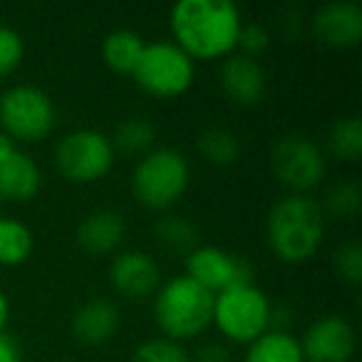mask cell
Returning <instances> with one entry per match:
<instances>
[{
  "label": "cell",
  "instance_id": "1f68e13d",
  "mask_svg": "<svg viewBox=\"0 0 362 362\" xmlns=\"http://www.w3.org/2000/svg\"><path fill=\"white\" fill-rule=\"evenodd\" d=\"M8 317H11V300L3 291H0V335L6 332V325H8Z\"/></svg>",
  "mask_w": 362,
  "mask_h": 362
},
{
  "label": "cell",
  "instance_id": "484cf974",
  "mask_svg": "<svg viewBox=\"0 0 362 362\" xmlns=\"http://www.w3.org/2000/svg\"><path fill=\"white\" fill-rule=\"evenodd\" d=\"M362 192L355 181H335L325 192V209L332 216L350 218L360 211Z\"/></svg>",
  "mask_w": 362,
  "mask_h": 362
},
{
  "label": "cell",
  "instance_id": "83f0119b",
  "mask_svg": "<svg viewBox=\"0 0 362 362\" xmlns=\"http://www.w3.org/2000/svg\"><path fill=\"white\" fill-rule=\"evenodd\" d=\"M332 268L335 273L350 286H357L362 281V248L360 243L350 241L342 243V246L335 248L332 253Z\"/></svg>",
  "mask_w": 362,
  "mask_h": 362
},
{
  "label": "cell",
  "instance_id": "cb8c5ba5",
  "mask_svg": "<svg viewBox=\"0 0 362 362\" xmlns=\"http://www.w3.org/2000/svg\"><path fill=\"white\" fill-rule=\"evenodd\" d=\"M154 236L161 246L169 248V251H174V253H192L194 248L199 246L197 226H194L187 216H176V214L156 221Z\"/></svg>",
  "mask_w": 362,
  "mask_h": 362
},
{
  "label": "cell",
  "instance_id": "f1b7e54d",
  "mask_svg": "<svg viewBox=\"0 0 362 362\" xmlns=\"http://www.w3.org/2000/svg\"><path fill=\"white\" fill-rule=\"evenodd\" d=\"M268 45H271V33H268L266 25H261V23H243L236 40V47L241 55L256 60L258 55H263L268 50Z\"/></svg>",
  "mask_w": 362,
  "mask_h": 362
},
{
  "label": "cell",
  "instance_id": "ac0fdd59",
  "mask_svg": "<svg viewBox=\"0 0 362 362\" xmlns=\"http://www.w3.org/2000/svg\"><path fill=\"white\" fill-rule=\"evenodd\" d=\"M243 362H305L303 360L300 340L281 327H271L248 342V350Z\"/></svg>",
  "mask_w": 362,
  "mask_h": 362
},
{
  "label": "cell",
  "instance_id": "277c9868",
  "mask_svg": "<svg viewBox=\"0 0 362 362\" xmlns=\"http://www.w3.org/2000/svg\"><path fill=\"white\" fill-rule=\"evenodd\" d=\"M192 181L189 159L174 146H156L139 156L132 171V192L146 209H169L176 204Z\"/></svg>",
  "mask_w": 362,
  "mask_h": 362
},
{
  "label": "cell",
  "instance_id": "7a4b0ae2",
  "mask_svg": "<svg viewBox=\"0 0 362 362\" xmlns=\"http://www.w3.org/2000/svg\"><path fill=\"white\" fill-rule=\"evenodd\" d=\"M325 233L322 206L308 194L278 199L266 216V238L283 263H303L317 253Z\"/></svg>",
  "mask_w": 362,
  "mask_h": 362
},
{
  "label": "cell",
  "instance_id": "9c48e42d",
  "mask_svg": "<svg viewBox=\"0 0 362 362\" xmlns=\"http://www.w3.org/2000/svg\"><path fill=\"white\" fill-rule=\"evenodd\" d=\"M271 169L283 187L293 194H308L325 176V154L313 139L303 134H286L271 151Z\"/></svg>",
  "mask_w": 362,
  "mask_h": 362
},
{
  "label": "cell",
  "instance_id": "f546056e",
  "mask_svg": "<svg viewBox=\"0 0 362 362\" xmlns=\"http://www.w3.org/2000/svg\"><path fill=\"white\" fill-rule=\"evenodd\" d=\"M192 362H228V350L221 342H206L197 350V357Z\"/></svg>",
  "mask_w": 362,
  "mask_h": 362
},
{
  "label": "cell",
  "instance_id": "7402d4cb",
  "mask_svg": "<svg viewBox=\"0 0 362 362\" xmlns=\"http://www.w3.org/2000/svg\"><path fill=\"white\" fill-rule=\"evenodd\" d=\"M154 139H156L154 127L144 117L122 119L115 129V136H110L115 151H124L129 156H144L146 151L154 149Z\"/></svg>",
  "mask_w": 362,
  "mask_h": 362
},
{
  "label": "cell",
  "instance_id": "44dd1931",
  "mask_svg": "<svg viewBox=\"0 0 362 362\" xmlns=\"http://www.w3.org/2000/svg\"><path fill=\"white\" fill-rule=\"evenodd\" d=\"M35 238L25 221L0 216V266H21L30 258Z\"/></svg>",
  "mask_w": 362,
  "mask_h": 362
},
{
  "label": "cell",
  "instance_id": "6da1fadb",
  "mask_svg": "<svg viewBox=\"0 0 362 362\" xmlns=\"http://www.w3.org/2000/svg\"><path fill=\"white\" fill-rule=\"evenodd\" d=\"M174 42L192 60H218L236 50L243 21L231 0H179L171 8Z\"/></svg>",
  "mask_w": 362,
  "mask_h": 362
},
{
  "label": "cell",
  "instance_id": "7c38bea8",
  "mask_svg": "<svg viewBox=\"0 0 362 362\" xmlns=\"http://www.w3.org/2000/svg\"><path fill=\"white\" fill-rule=\"evenodd\" d=\"M110 283L119 296L129 300H144L161 286L159 263L144 251H119L110 263Z\"/></svg>",
  "mask_w": 362,
  "mask_h": 362
},
{
  "label": "cell",
  "instance_id": "2e32d148",
  "mask_svg": "<svg viewBox=\"0 0 362 362\" xmlns=\"http://www.w3.org/2000/svg\"><path fill=\"white\" fill-rule=\"evenodd\" d=\"M127 233L124 216L115 209H95L77 226V246L90 256H110L122 246Z\"/></svg>",
  "mask_w": 362,
  "mask_h": 362
},
{
  "label": "cell",
  "instance_id": "8fae6325",
  "mask_svg": "<svg viewBox=\"0 0 362 362\" xmlns=\"http://www.w3.org/2000/svg\"><path fill=\"white\" fill-rule=\"evenodd\" d=\"M305 362H350L355 355V330L342 315H320L308 325L300 340Z\"/></svg>",
  "mask_w": 362,
  "mask_h": 362
},
{
  "label": "cell",
  "instance_id": "d4e9b609",
  "mask_svg": "<svg viewBox=\"0 0 362 362\" xmlns=\"http://www.w3.org/2000/svg\"><path fill=\"white\" fill-rule=\"evenodd\" d=\"M132 362H192V355L184 342L169 340V337H151L136 347Z\"/></svg>",
  "mask_w": 362,
  "mask_h": 362
},
{
  "label": "cell",
  "instance_id": "3957f363",
  "mask_svg": "<svg viewBox=\"0 0 362 362\" xmlns=\"http://www.w3.org/2000/svg\"><path fill=\"white\" fill-rule=\"evenodd\" d=\"M214 317V293L184 273L161 283L154 293V320L164 337L176 342L199 337Z\"/></svg>",
  "mask_w": 362,
  "mask_h": 362
},
{
  "label": "cell",
  "instance_id": "4dcf8cb0",
  "mask_svg": "<svg viewBox=\"0 0 362 362\" xmlns=\"http://www.w3.org/2000/svg\"><path fill=\"white\" fill-rule=\"evenodd\" d=\"M0 362H23L21 345H18L16 337H11L8 332L0 335Z\"/></svg>",
  "mask_w": 362,
  "mask_h": 362
},
{
  "label": "cell",
  "instance_id": "9a60e30c",
  "mask_svg": "<svg viewBox=\"0 0 362 362\" xmlns=\"http://www.w3.org/2000/svg\"><path fill=\"white\" fill-rule=\"evenodd\" d=\"M221 90L233 105L253 107L263 100L268 90V75L263 65L253 57H246L241 52H231L223 57L221 70H218Z\"/></svg>",
  "mask_w": 362,
  "mask_h": 362
},
{
  "label": "cell",
  "instance_id": "ffe728a7",
  "mask_svg": "<svg viewBox=\"0 0 362 362\" xmlns=\"http://www.w3.org/2000/svg\"><path fill=\"white\" fill-rule=\"evenodd\" d=\"M197 149L209 164L214 166H231L238 161L243 151L241 136L228 127H209L197 139Z\"/></svg>",
  "mask_w": 362,
  "mask_h": 362
},
{
  "label": "cell",
  "instance_id": "30bf717a",
  "mask_svg": "<svg viewBox=\"0 0 362 362\" xmlns=\"http://www.w3.org/2000/svg\"><path fill=\"white\" fill-rule=\"evenodd\" d=\"M187 276L216 296L233 286L253 283V268L246 256L221 246H197L187 253Z\"/></svg>",
  "mask_w": 362,
  "mask_h": 362
},
{
  "label": "cell",
  "instance_id": "8992f818",
  "mask_svg": "<svg viewBox=\"0 0 362 362\" xmlns=\"http://www.w3.org/2000/svg\"><path fill=\"white\" fill-rule=\"evenodd\" d=\"M194 60L181 50L174 40L146 42L139 62H136L134 82L151 97H179L194 85Z\"/></svg>",
  "mask_w": 362,
  "mask_h": 362
},
{
  "label": "cell",
  "instance_id": "d6986e66",
  "mask_svg": "<svg viewBox=\"0 0 362 362\" xmlns=\"http://www.w3.org/2000/svg\"><path fill=\"white\" fill-rule=\"evenodd\" d=\"M144 45L146 42L139 33L129 30V28H117V30L107 33L102 40V60L119 75H132L144 52Z\"/></svg>",
  "mask_w": 362,
  "mask_h": 362
},
{
  "label": "cell",
  "instance_id": "52a82bcc",
  "mask_svg": "<svg viewBox=\"0 0 362 362\" xmlns=\"http://www.w3.org/2000/svg\"><path fill=\"white\" fill-rule=\"evenodd\" d=\"M55 102L37 85H13L0 95V127L13 141H37L52 132Z\"/></svg>",
  "mask_w": 362,
  "mask_h": 362
},
{
  "label": "cell",
  "instance_id": "5bb4252c",
  "mask_svg": "<svg viewBox=\"0 0 362 362\" xmlns=\"http://www.w3.org/2000/svg\"><path fill=\"white\" fill-rule=\"evenodd\" d=\"M313 35L327 47L347 50L362 40V8L352 0H332L313 16Z\"/></svg>",
  "mask_w": 362,
  "mask_h": 362
},
{
  "label": "cell",
  "instance_id": "4fadbf2b",
  "mask_svg": "<svg viewBox=\"0 0 362 362\" xmlns=\"http://www.w3.org/2000/svg\"><path fill=\"white\" fill-rule=\"evenodd\" d=\"M42 176L35 159L18 149L8 134L0 132V199L30 202L40 192Z\"/></svg>",
  "mask_w": 362,
  "mask_h": 362
},
{
  "label": "cell",
  "instance_id": "5b68a950",
  "mask_svg": "<svg viewBox=\"0 0 362 362\" xmlns=\"http://www.w3.org/2000/svg\"><path fill=\"white\" fill-rule=\"evenodd\" d=\"M273 303L256 283H243L214 296L211 325L231 342H253L271 330Z\"/></svg>",
  "mask_w": 362,
  "mask_h": 362
},
{
  "label": "cell",
  "instance_id": "603a6c76",
  "mask_svg": "<svg viewBox=\"0 0 362 362\" xmlns=\"http://www.w3.org/2000/svg\"><path fill=\"white\" fill-rule=\"evenodd\" d=\"M327 149L342 161H357L362 154V119L355 115L340 117L327 132Z\"/></svg>",
  "mask_w": 362,
  "mask_h": 362
},
{
  "label": "cell",
  "instance_id": "e0dca14e",
  "mask_svg": "<svg viewBox=\"0 0 362 362\" xmlns=\"http://www.w3.org/2000/svg\"><path fill=\"white\" fill-rule=\"evenodd\" d=\"M119 330V310L110 298H90L72 313V335L82 345H102Z\"/></svg>",
  "mask_w": 362,
  "mask_h": 362
},
{
  "label": "cell",
  "instance_id": "ba28073f",
  "mask_svg": "<svg viewBox=\"0 0 362 362\" xmlns=\"http://www.w3.org/2000/svg\"><path fill=\"white\" fill-rule=\"evenodd\" d=\"M115 146L100 129H72L55 144V166L72 184H92L110 174L115 164Z\"/></svg>",
  "mask_w": 362,
  "mask_h": 362
},
{
  "label": "cell",
  "instance_id": "4316f807",
  "mask_svg": "<svg viewBox=\"0 0 362 362\" xmlns=\"http://www.w3.org/2000/svg\"><path fill=\"white\" fill-rule=\"evenodd\" d=\"M23 57H25V42L23 35L11 25L0 23V80L21 67Z\"/></svg>",
  "mask_w": 362,
  "mask_h": 362
}]
</instances>
